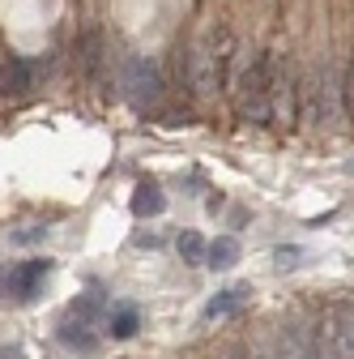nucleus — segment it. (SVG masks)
<instances>
[{
    "mask_svg": "<svg viewBox=\"0 0 354 359\" xmlns=\"http://www.w3.org/2000/svg\"><path fill=\"white\" fill-rule=\"evenodd\" d=\"M227 81L235 95V116L243 124H269L274 103H269V56H256L252 48H235L227 60Z\"/></svg>",
    "mask_w": 354,
    "mask_h": 359,
    "instance_id": "f257e3e1",
    "label": "nucleus"
},
{
    "mask_svg": "<svg viewBox=\"0 0 354 359\" xmlns=\"http://www.w3.org/2000/svg\"><path fill=\"white\" fill-rule=\"evenodd\" d=\"M231 52V39H218V34H205L192 43V56H188V86L197 99H213L227 81V56Z\"/></svg>",
    "mask_w": 354,
    "mask_h": 359,
    "instance_id": "f03ea898",
    "label": "nucleus"
},
{
    "mask_svg": "<svg viewBox=\"0 0 354 359\" xmlns=\"http://www.w3.org/2000/svg\"><path fill=\"white\" fill-rule=\"evenodd\" d=\"M299 95H303V86H299V69L290 56H269V103H274V120L282 128H295L299 124Z\"/></svg>",
    "mask_w": 354,
    "mask_h": 359,
    "instance_id": "7ed1b4c3",
    "label": "nucleus"
},
{
    "mask_svg": "<svg viewBox=\"0 0 354 359\" xmlns=\"http://www.w3.org/2000/svg\"><path fill=\"white\" fill-rule=\"evenodd\" d=\"M120 90L137 103V107H154L158 99H162V77H158V69L150 65V60H141V56H128L124 65H120Z\"/></svg>",
    "mask_w": 354,
    "mask_h": 359,
    "instance_id": "20e7f679",
    "label": "nucleus"
},
{
    "mask_svg": "<svg viewBox=\"0 0 354 359\" xmlns=\"http://www.w3.org/2000/svg\"><path fill=\"white\" fill-rule=\"evenodd\" d=\"M320 334L333 342L337 359H354V299H333L320 312Z\"/></svg>",
    "mask_w": 354,
    "mask_h": 359,
    "instance_id": "39448f33",
    "label": "nucleus"
},
{
    "mask_svg": "<svg viewBox=\"0 0 354 359\" xmlns=\"http://www.w3.org/2000/svg\"><path fill=\"white\" fill-rule=\"evenodd\" d=\"M52 261H17L9 269H0V295H17V299H34L38 287L48 283Z\"/></svg>",
    "mask_w": 354,
    "mask_h": 359,
    "instance_id": "423d86ee",
    "label": "nucleus"
},
{
    "mask_svg": "<svg viewBox=\"0 0 354 359\" xmlns=\"http://www.w3.org/2000/svg\"><path fill=\"white\" fill-rule=\"evenodd\" d=\"M312 330H316V321H286L282 330H278V359H312Z\"/></svg>",
    "mask_w": 354,
    "mask_h": 359,
    "instance_id": "0eeeda50",
    "label": "nucleus"
},
{
    "mask_svg": "<svg viewBox=\"0 0 354 359\" xmlns=\"http://www.w3.org/2000/svg\"><path fill=\"white\" fill-rule=\"evenodd\" d=\"M0 86H5V95H30V86H34V69H30V60L13 56V60L5 65V77H0Z\"/></svg>",
    "mask_w": 354,
    "mask_h": 359,
    "instance_id": "6e6552de",
    "label": "nucleus"
},
{
    "mask_svg": "<svg viewBox=\"0 0 354 359\" xmlns=\"http://www.w3.org/2000/svg\"><path fill=\"white\" fill-rule=\"evenodd\" d=\"M235 261H239V240L235 236H218L205 252V265H213V269H231Z\"/></svg>",
    "mask_w": 354,
    "mask_h": 359,
    "instance_id": "1a4fd4ad",
    "label": "nucleus"
},
{
    "mask_svg": "<svg viewBox=\"0 0 354 359\" xmlns=\"http://www.w3.org/2000/svg\"><path fill=\"white\" fill-rule=\"evenodd\" d=\"M137 325H141V317H137V308H132V304L111 308V317H107V334L111 338H132V334H137Z\"/></svg>",
    "mask_w": 354,
    "mask_h": 359,
    "instance_id": "9d476101",
    "label": "nucleus"
},
{
    "mask_svg": "<svg viewBox=\"0 0 354 359\" xmlns=\"http://www.w3.org/2000/svg\"><path fill=\"white\" fill-rule=\"evenodd\" d=\"M81 65L90 73V81H103V39H99V30H90L81 39Z\"/></svg>",
    "mask_w": 354,
    "mask_h": 359,
    "instance_id": "9b49d317",
    "label": "nucleus"
},
{
    "mask_svg": "<svg viewBox=\"0 0 354 359\" xmlns=\"http://www.w3.org/2000/svg\"><path fill=\"white\" fill-rule=\"evenodd\" d=\"M162 210H167V197L158 193V184H141L132 193V214L137 218H150V214H162Z\"/></svg>",
    "mask_w": 354,
    "mask_h": 359,
    "instance_id": "f8f14e48",
    "label": "nucleus"
},
{
    "mask_svg": "<svg viewBox=\"0 0 354 359\" xmlns=\"http://www.w3.org/2000/svg\"><path fill=\"white\" fill-rule=\"evenodd\" d=\"M243 287H231V291H218V299H209V308H205V317L213 321V317H231V312L243 304Z\"/></svg>",
    "mask_w": 354,
    "mask_h": 359,
    "instance_id": "ddd939ff",
    "label": "nucleus"
},
{
    "mask_svg": "<svg viewBox=\"0 0 354 359\" xmlns=\"http://www.w3.org/2000/svg\"><path fill=\"white\" fill-rule=\"evenodd\" d=\"M60 338H64L69 346H85V351H90V346H94V334H90V321H81V317H69V321L60 325Z\"/></svg>",
    "mask_w": 354,
    "mask_h": 359,
    "instance_id": "4468645a",
    "label": "nucleus"
},
{
    "mask_svg": "<svg viewBox=\"0 0 354 359\" xmlns=\"http://www.w3.org/2000/svg\"><path fill=\"white\" fill-rule=\"evenodd\" d=\"M205 252H209V244H205L197 231H184V236H180V257H184L188 265H205Z\"/></svg>",
    "mask_w": 354,
    "mask_h": 359,
    "instance_id": "2eb2a0df",
    "label": "nucleus"
},
{
    "mask_svg": "<svg viewBox=\"0 0 354 359\" xmlns=\"http://www.w3.org/2000/svg\"><path fill=\"white\" fill-rule=\"evenodd\" d=\"M274 257H278V269H295V265H299V257H303V248H295V244H286V248H278Z\"/></svg>",
    "mask_w": 354,
    "mask_h": 359,
    "instance_id": "dca6fc26",
    "label": "nucleus"
},
{
    "mask_svg": "<svg viewBox=\"0 0 354 359\" xmlns=\"http://www.w3.org/2000/svg\"><path fill=\"white\" fill-rule=\"evenodd\" d=\"M248 359H278V346L274 342H252L248 346Z\"/></svg>",
    "mask_w": 354,
    "mask_h": 359,
    "instance_id": "f3484780",
    "label": "nucleus"
},
{
    "mask_svg": "<svg viewBox=\"0 0 354 359\" xmlns=\"http://www.w3.org/2000/svg\"><path fill=\"white\" fill-rule=\"evenodd\" d=\"M43 236H48V227H26V231L13 236V244H34V240H43Z\"/></svg>",
    "mask_w": 354,
    "mask_h": 359,
    "instance_id": "a211bd4d",
    "label": "nucleus"
},
{
    "mask_svg": "<svg viewBox=\"0 0 354 359\" xmlns=\"http://www.w3.org/2000/svg\"><path fill=\"white\" fill-rule=\"evenodd\" d=\"M346 111L354 116V65H350V73H346Z\"/></svg>",
    "mask_w": 354,
    "mask_h": 359,
    "instance_id": "6ab92c4d",
    "label": "nucleus"
},
{
    "mask_svg": "<svg viewBox=\"0 0 354 359\" xmlns=\"http://www.w3.org/2000/svg\"><path fill=\"white\" fill-rule=\"evenodd\" d=\"M222 359H248V355H243V351H227Z\"/></svg>",
    "mask_w": 354,
    "mask_h": 359,
    "instance_id": "aec40b11",
    "label": "nucleus"
}]
</instances>
